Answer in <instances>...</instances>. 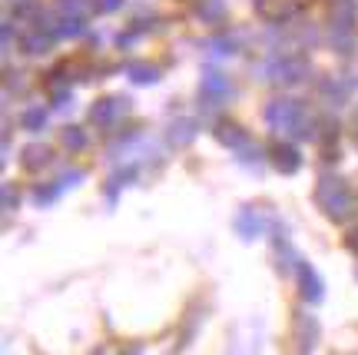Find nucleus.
<instances>
[{
	"label": "nucleus",
	"mask_w": 358,
	"mask_h": 355,
	"mask_svg": "<svg viewBox=\"0 0 358 355\" xmlns=\"http://www.w3.org/2000/svg\"><path fill=\"white\" fill-rule=\"evenodd\" d=\"M319 203L329 209L332 216H345L348 209V190L338 183V179H325L319 186Z\"/></svg>",
	"instance_id": "nucleus-1"
},
{
	"label": "nucleus",
	"mask_w": 358,
	"mask_h": 355,
	"mask_svg": "<svg viewBox=\"0 0 358 355\" xmlns=\"http://www.w3.org/2000/svg\"><path fill=\"white\" fill-rule=\"evenodd\" d=\"M259 17H266L272 24H282V20H292L299 13V0H259Z\"/></svg>",
	"instance_id": "nucleus-2"
},
{
	"label": "nucleus",
	"mask_w": 358,
	"mask_h": 355,
	"mask_svg": "<svg viewBox=\"0 0 358 355\" xmlns=\"http://www.w3.org/2000/svg\"><path fill=\"white\" fill-rule=\"evenodd\" d=\"M203 90H206V97H222L226 90H229V83H226V76L216 74V70H209L203 80Z\"/></svg>",
	"instance_id": "nucleus-3"
},
{
	"label": "nucleus",
	"mask_w": 358,
	"mask_h": 355,
	"mask_svg": "<svg viewBox=\"0 0 358 355\" xmlns=\"http://www.w3.org/2000/svg\"><path fill=\"white\" fill-rule=\"evenodd\" d=\"M222 13H226V7H222V0H203V4H199V17H206L209 24H216V20H222Z\"/></svg>",
	"instance_id": "nucleus-4"
},
{
	"label": "nucleus",
	"mask_w": 358,
	"mask_h": 355,
	"mask_svg": "<svg viewBox=\"0 0 358 355\" xmlns=\"http://www.w3.org/2000/svg\"><path fill=\"white\" fill-rule=\"evenodd\" d=\"M302 282H306V295L308 299H319V276H315V272H312V269L308 266H302Z\"/></svg>",
	"instance_id": "nucleus-5"
},
{
	"label": "nucleus",
	"mask_w": 358,
	"mask_h": 355,
	"mask_svg": "<svg viewBox=\"0 0 358 355\" xmlns=\"http://www.w3.org/2000/svg\"><path fill=\"white\" fill-rule=\"evenodd\" d=\"M275 160H279L282 169H295V166H299V156H295L292 146H279V156H275Z\"/></svg>",
	"instance_id": "nucleus-6"
},
{
	"label": "nucleus",
	"mask_w": 358,
	"mask_h": 355,
	"mask_svg": "<svg viewBox=\"0 0 358 355\" xmlns=\"http://www.w3.org/2000/svg\"><path fill=\"white\" fill-rule=\"evenodd\" d=\"M129 70H133V80H140V83H150V80H156V70L150 64H133Z\"/></svg>",
	"instance_id": "nucleus-7"
},
{
	"label": "nucleus",
	"mask_w": 358,
	"mask_h": 355,
	"mask_svg": "<svg viewBox=\"0 0 358 355\" xmlns=\"http://www.w3.org/2000/svg\"><path fill=\"white\" fill-rule=\"evenodd\" d=\"M120 4H123V0H93V7H96V11H116Z\"/></svg>",
	"instance_id": "nucleus-8"
},
{
	"label": "nucleus",
	"mask_w": 358,
	"mask_h": 355,
	"mask_svg": "<svg viewBox=\"0 0 358 355\" xmlns=\"http://www.w3.org/2000/svg\"><path fill=\"white\" fill-rule=\"evenodd\" d=\"M24 120H27V123H30V130H37V123H40V120H43V110H30V113L24 116Z\"/></svg>",
	"instance_id": "nucleus-9"
},
{
	"label": "nucleus",
	"mask_w": 358,
	"mask_h": 355,
	"mask_svg": "<svg viewBox=\"0 0 358 355\" xmlns=\"http://www.w3.org/2000/svg\"><path fill=\"white\" fill-rule=\"evenodd\" d=\"M64 140H66V143H73V146H80V143H83V133H80V130H66Z\"/></svg>",
	"instance_id": "nucleus-10"
},
{
	"label": "nucleus",
	"mask_w": 358,
	"mask_h": 355,
	"mask_svg": "<svg viewBox=\"0 0 358 355\" xmlns=\"http://www.w3.org/2000/svg\"><path fill=\"white\" fill-rule=\"evenodd\" d=\"M352 246H355V249H358V236H352Z\"/></svg>",
	"instance_id": "nucleus-11"
},
{
	"label": "nucleus",
	"mask_w": 358,
	"mask_h": 355,
	"mask_svg": "<svg viewBox=\"0 0 358 355\" xmlns=\"http://www.w3.org/2000/svg\"><path fill=\"white\" fill-rule=\"evenodd\" d=\"M13 4H17V0H13ZM20 4H24V0H20Z\"/></svg>",
	"instance_id": "nucleus-12"
}]
</instances>
